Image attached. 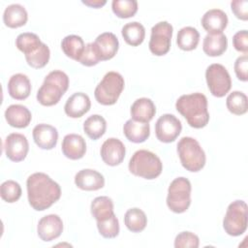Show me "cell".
<instances>
[{
  "label": "cell",
  "instance_id": "9",
  "mask_svg": "<svg viewBox=\"0 0 248 248\" xmlns=\"http://www.w3.org/2000/svg\"><path fill=\"white\" fill-rule=\"evenodd\" d=\"M248 223L247 204L244 201L236 200L231 202L223 219L225 232L232 236H238L245 232Z\"/></svg>",
  "mask_w": 248,
  "mask_h": 248
},
{
  "label": "cell",
  "instance_id": "29",
  "mask_svg": "<svg viewBox=\"0 0 248 248\" xmlns=\"http://www.w3.org/2000/svg\"><path fill=\"white\" fill-rule=\"evenodd\" d=\"M121 34L124 38V41L128 45L137 46L143 42L145 37V29L141 23L138 21H132L126 23L122 27Z\"/></svg>",
  "mask_w": 248,
  "mask_h": 248
},
{
  "label": "cell",
  "instance_id": "18",
  "mask_svg": "<svg viewBox=\"0 0 248 248\" xmlns=\"http://www.w3.org/2000/svg\"><path fill=\"white\" fill-rule=\"evenodd\" d=\"M76 185L84 191H96L105 186L102 173L92 169H83L75 175Z\"/></svg>",
  "mask_w": 248,
  "mask_h": 248
},
{
  "label": "cell",
  "instance_id": "22",
  "mask_svg": "<svg viewBox=\"0 0 248 248\" xmlns=\"http://www.w3.org/2000/svg\"><path fill=\"white\" fill-rule=\"evenodd\" d=\"M93 43L98 50L101 61L109 60L114 57L119 47L118 39L111 32H104L100 34Z\"/></svg>",
  "mask_w": 248,
  "mask_h": 248
},
{
  "label": "cell",
  "instance_id": "30",
  "mask_svg": "<svg viewBox=\"0 0 248 248\" xmlns=\"http://www.w3.org/2000/svg\"><path fill=\"white\" fill-rule=\"evenodd\" d=\"M200 42V33L199 31L192 26L182 27L176 37V44L178 47L182 50H193L198 46Z\"/></svg>",
  "mask_w": 248,
  "mask_h": 248
},
{
  "label": "cell",
  "instance_id": "31",
  "mask_svg": "<svg viewBox=\"0 0 248 248\" xmlns=\"http://www.w3.org/2000/svg\"><path fill=\"white\" fill-rule=\"evenodd\" d=\"M61 48L68 57L78 61L84 51L85 45L81 37L78 35H68L62 40Z\"/></svg>",
  "mask_w": 248,
  "mask_h": 248
},
{
  "label": "cell",
  "instance_id": "27",
  "mask_svg": "<svg viewBox=\"0 0 248 248\" xmlns=\"http://www.w3.org/2000/svg\"><path fill=\"white\" fill-rule=\"evenodd\" d=\"M28 14L20 4H11L6 7L3 14V21L10 28H17L26 24Z\"/></svg>",
  "mask_w": 248,
  "mask_h": 248
},
{
  "label": "cell",
  "instance_id": "39",
  "mask_svg": "<svg viewBox=\"0 0 248 248\" xmlns=\"http://www.w3.org/2000/svg\"><path fill=\"white\" fill-rule=\"evenodd\" d=\"M234 72L237 78L241 81H247L248 79V56L247 54L241 55L236 58L234 62Z\"/></svg>",
  "mask_w": 248,
  "mask_h": 248
},
{
  "label": "cell",
  "instance_id": "16",
  "mask_svg": "<svg viewBox=\"0 0 248 248\" xmlns=\"http://www.w3.org/2000/svg\"><path fill=\"white\" fill-rule=\"evenodd\" d=\"M45 45L37 34L31 32L21 33L16 39V46L24 53L26 60L37 56L44 49Z\"/></svg>",
  "mask_w": 248,
  "mask_h": 248
},
{
  "label": "cell",
  "instance_id": "28",
  "mask_svg": "<svg viewBox=\"0 0 248 248\" xmlns=\"http://www.w3.org/2000/svg\"><path fill=\"white\" fill-rule=\"evenodd\" d=\"M228 46V39L225 34H207L202 42V49L208 56L222 55Z\"/></svg>",
  "mask_w": 248,
  "mask_h": 248
},
{
  "label": "cell",
  "instance_id": "35",
  "mask_svg": "<svg viewBox=\"0 0 248 248\" xmlns=\"http://www.w3.org/2000/svg\"><path fill=\"white\" fill-rule=\"evenodd\" d=\"M111 9L116 16L128 18L134 16L138 12V2L136 0H113Z\"/></svg>",
  "mask_w": 248,
  "mask_h": 248
},
{
  "label": "cell",
  "instance_id": "23",
  "mask_svg": "<svg viewBox=\"0 0 248 248\" xmlns=\"http://www.w3.org/2000/svg\"><path fill=\"white\" fill-rule=\"evenodd\" d=\"M8 93L16 100H25L31 93V82L24 74H15L8 81Z\"/></svg>",
  "mask_w": 248,
  "mask_h": 248
},
{
  "label": "cell",
  "instance_id": "20",
  "mask_svg": "<svg viewBox=\"0 0 248 248\" xmlns=\"http://www.w3.org/2000/svg\"><path fill=\"white\" fill-rule=\"evenodd\" d=\"M61 149L65 157L71 160L81 159L86 152V142L78 134H68L62 140Z\"/></svg>",
  "mask_w": 248,
  "mask_h": 248
},
{
  "label": "cell",
  "instance_id": "11",
  "mask_svg": "<svg viewBox=\"0 0 248 248\" xmlns=\"http://www.w3.org/2000/svg\"><path fill=\"white\" fill-rule=\"evenodd\" d=\"M172 31V25L168 21H160L151 28V36L148 44L151 53L162 56L169 52Z\"/></svg>",
  "mask_w": 248,
  "mask_h": 248
},
{
  "label": "cell",
  "instance_id": "21",
  "mask_svg": "<svg viewBox=\"0 0 248 248\" xmlns=\"http://www.w3.org/2000/svg\"><path fill=\"white\" fill-rule=\"evenodd\" d=\"M91 108L90 98L83 92H76L70 96L64 106L65 113L72 118L84 115Z\"/></svg>",
  "mask_w": 248,
  "mask_h": 248
},
{
  "label": "cell",
  "instance_id": "24",
  "mask_svg": "<svg viewBox=\"0 0 248 248\" xmlns=\"http://www.w3.org/2000/svg\"><path fill=\"white\" fill-rule=\"evenodd\" d=\"M5 119L12 127L25 128L30 124L32 115L25 106L15 104L6 108Z\"/></svg>",
  "mask_w": 248,
  "mask_h": 248
},
{
  "label": "cell",
  "instance_id": "15",
  "mask_svg": "<svg viewBox=\"0 0 248 248\" xmlns=\"http://www.w3.org/2000/svg\"><path fill=\"white\" fill-rule=\"evenodd\" d=\"M126 153L125 145L116 138H109L106 140L100 149V154L104 163L114 167L121 164Z\"/></svg>",
  "mask_w": 248,
  "mask_h": 248
},
{
  "label": "cell",
  "instance_id": "1",
  "mask_svg": "<svg viewBox=\"0 0 248 248\" xmlns=\"http://www.w3.org/2000/svg\"><path fill=\"white\" fill-rule=\"evenodd\" d=\"M27 197L31 207L37 211L49 208L61 197V188L46 173L35 172L26 180Z\"/></svg>",
  "mask_w": 248,
  "mask_h": 248
},
{
  "label": "cell",
  "instance_id": "8",
  "mask_svg": "<svg viewBox=\"0 0 248 248\" xmlns=\"http://www.w3.org/2000/svg\"><path fill=\"white\" fill-rule=\"evenodd\" d=\"M191 182L186 177L174 178L168 189L167 205L174 213L185 212L191 204Z\"/></svg>",
  "mask_w": 248,
  "mask_h": 248
},
{
  "label": "cell",
  "instance_id": "6",
  "mask_svg": "<svg viewBox=\"0 0 248 248\" xmlns=\"http://www.w3.org/2000/svg\"><path fill=\"white\" fill-rule=\"evenodd\" d=\"M177 153L181 165L189 171H200L205 165V153L194 138H181L177 143Z\"/></svg>",
  "mask_w": 248,
  "mask_h": 248
},
{
  "label": "cell",
  "instance_id": "17",
  "mask_svg": "<svg viewBox=\"0 0 248 248\" xmlns=\"http://www.w3.org/2000/svg\"><path fill=\"white\" fill-rule=\"evenodd\" d=\"M33 140L35 143L42 149L50 150L54 148L58 140L57 129L51 125L41 123L33 129Z\"/></svg>",
  "mask_w": 248,
  "mask_h": 248
},
{
  "label": "cell",
  "instance_id": "3",
  "mask_svg": "<svg viewBox=\"0 0 248 248\" xmlns=\"http://www.w3.org/2000/svg\"><path fill=\"white\" fill-rule=\"evenodd\" d=\"M99 233L105 238H114L119 233V222L113 211V202L107 196L97 197L90 205Z\"/></svg>",
  "mask_w": 248,
  "mask_h": 248
},
{
  "label": "cell",
  "instance_id": "13",
  "mask_svg": "<svg viewBox=\"0 0 248 248\" xmlns=\"http://www.w3.org/2000/svg\"><path fill=\"white\" fill-rule=\"evenodd\" d=\"M29 150L26 137L19 133H12L7 136L4 142V151L8 159L13 162H20L25 159Z\"/></svg>",
  "mask_w": 248,
  "mask_h": 248
},
{
  "label": "cell",
  "instance_id": "4",
  "mask_svg": "<svg viewBox=\"0 0 248 248\" xmlns=\"http://www.w3.org/2000/svg\"><path fill=\"white\" fill-rule=\"evenodd\" d=\"M69 87V77L60 70L51 71L46 75L37 92V101L46 107L56 105Z\"/></svg>",
  "mask_w": 248,
  "mask_h": 248
},
{
  "label": "cell",
  "instance_id": "10",
  "mask_svg": "<svg viewBox=\"0 0 248 248\" xmlns=\"http://www.w3.org/2000/svg\"><path fill=\"white\" fill-rule=\"evenodd\" d=\"M205 79L210 93L217 97H224L232 87V78L228 70L219 63L209 65L205 71Z\"/></svg>",
  "mask_w": 248,
  "mask_h": 248
},
{
  "label": "cell",
  "instance_id": "32",
  "mask_svg": "<svg viewBox=\"0 0 248 248\" xmlns=\"http://www.w3.org/2000/svg\"><path fill=\"white\" fill-rule=\"evenodd\" d=\"M124 223L127 229L132 232H140L147 225V217L141 209L133 207L126 211Z\"/></svg>",
  "mask_w": 248,
  "mask_h": 248
},
{
  "label": "cell",
  "instance_id": "41",
  "mask_svg": "<svg viewBox=\"0 0 248 248\" xmlns=\"http://www.w3.org/2000/svg\"><path fill=\"white\" fill-rule=\"evenodd\" d=\"M232 11L234 16L241 19H248V1L247 0H233L231 2Z\"/></svg>",
  "mask_w": 248,
  "mask_h": 248
},
{
  "label": "cell",
  "instance_id": "42",
  "mask_svg": "<svg viewBox=\"0 0 248 248\" xmlns=\"http://www.w3.org/2000/svg\"><path fill=\"white\" fill-rule=\"evenodd\" d=\"M81 2L86 6H89L91 8H96V9L103 7L107 3L106 0H82Z\"/></svg>",
  "mask_w": 248,
  "mask_h": 248
},
{
  "label": "cell",
  "instance_id": "40",
  "mask_svg": "<svg viewBox=\"0 0 248 248\" xmlns=\"http://www.w3.org/2000/svg\"><path fill=\"white\" fill-rule=\"evenodd\" d=\"M233 47L244 54L248 53V33L247 30L237 31L232 37Z\"/></svg>",
  "mask_w": 248,
  "mask_h": 248
},
{
  "label": "cell",
  "instance_id": "38",
  "mask_svg": "<svg viewBox=\"0 0 248 248\" xmlns=\"http://www.w3.org/2000/svg\"><path fill=\"white\" fill-rule=\"evenodd\" d=\"M100 61H101V58L94 43H88L85 46L84 51L78 62H79L84 66L91 67V66L97 65Z\"/></svg>",
  "mask_w": 248,
  "mask_h": 248
},
{
  "label": "cell",
  "instance_id": "34",
  "mask_svg": "<svg viewBox=\"0 0 248 248\" xmlns=\"http://www.w3.org/2000/svg\"><path fill=\"white\" fill-rule=\"evenodd\" d=\"M226 106L230 112L235 115H242L247 112V96L241 91H232L226 100Z\"/></svg>",
  "mask_w": 248,
  "mask_h": 248
},
{
  "label": "cell",
  "instance_id": "14",
  "mask_svg": "<svg viewBox=\"0 0 248 248\" xmlns=\"http://www.w3.org/2000/svg\"><path fill=\"white\" fill-rule=\"evenodd\" d=\"M63 232L62 219L57 214H48L42 217L37 226L39 237L46 242L56 239Z\"/></svg>",
  "mask_w": 248,
  "mask_h": 248
},
{
  "label": "cell",
  "instance_id": "36",
  "mask_svg": "<svg viewBox=\"0 0 248 248\" xmlns=\"http://www.w3.org/2000/svg\"><path fill=\"white\" fill-rule=\"evenodd\" d=\"M21 187L18 182L15 180H6L1 184L0 195L3 201L9 203L16 202L21 197Z\"/></svg>",
  "mask_w": 248,
  "mask_h": 248
},
{
  "label": "cell",
  "instance_id": "19",
  "mask_svg": "<svg viewBox=\"0 0 248 248\" xmlns=\"http://www.w3.org/2000/svg\"><path fill=\"white\" fill-rule=\"evenodd\" d=\"M202 25L208 34H220L228 25V16L220 9H210L202 17Z\"/></svg>",
  "mask_w": 248,
  "mask_h": 248
},
{
  "label": "cell",
  "instance_id": "12",
  "mask_svg": "<svg viewBox=\"0 0 248 248\" xmlns=\"http://www.w3.org/2000/svg\"><path fill=\"white\" fill-rule=\"evenodd\" d=\"M182 124L180 120L170 113L161 115L155 124L156 138L165 143L172 142L180 135Z\"/></svg>",
  "mask_w": 248,
  "mask_h": 248
},
{
  "label": "cell",
  "instance_id": "5",
  "mask_svg": "<svg viewBox=\"0 0 248 248\" xmlns=\"http://www.w3.org/2000/svg\"><path fill=\"white\" fill-rule=\"evenodd\" d=\"M129 170L132 174L145 179H155L163 170L160 158L153 152L145 149L136 151L129 161Z\"/></svg>",
  "mask_w": 248,
  "mask_h": 248
},
{
  "label": "cell",
  "instance_id": "2",
  "mask_svg": "<svg viewBox=\"0 0 248 248\" xmlns=\"http://www.w3.org/2000/svg\"><path fill=\"white\" fill-rule=\"evenodd\" d=\"M175 108L193 128H203L209 121L207 99L202 93L181 95L175 103Z\"/></svg>",
  "mask_w": 248,
  "mask_h": 248
},
{
  "label": "cell",
  "instance_id": "33",
  "mask_svg": "<svg viewBox=\"0 0 248 248\" xmlns=\"http://www.w3.org/2000/svg\"><path fill=\"white\" fill-rule=\"evenodd\" d=\"M107 130V121L106 119L99 115L93 114L85 119L83 123V131L93 140L100 139Z\"/></svg>",
  "mask_w": 248,
  "mask_h": 248
},
{
  "label": "cell",
  "instance_id": "25",
  "mask_svg": "<svg viewBox=\"0 0 248 248\" xmlns=\"http://www.w3.org/2000/svg\"><path fill=\"white\" fill-rule=\"evenodd\" d=\"M156 108L154 103L145 97L137 99L131 106V116L132 119L148 123L155 115Z\"/></svg>",
  "mask_w": 248,
  "mask_h": 248
},
{
  "label": "cell",
  "instance_id": "37",
  "mask_svg": "<svg viewBox=\"0 0 248 248\" xmlns=\"http://www.w3.org/2000/svg\"><path fill=\"white\" fill-rule=\"evenodd\" d=\"M199 245V236L191 232H181L175 236L174 239L175 248H198Z\"/></svg>",
  "mask_w": 248,
  "mask_h": 248
},
{
  "label": "cell",
  "instance_id": "26",
  "mask_svg": "<svg viewBox=\"0 0 248 248\" xmlns=\"http://www.w3.org/2000/svg\"><path fill=\"white\" fill-rule=\"evenodd\" d=\"M123 133L128 140L135 143H140L149 138L150 126L148 123L139 122L131 118L125 122Z\"/></svg>",
  "mask_w": 248,
  "mask_h": 248
},
{
  "label": "cell",
  "instance_id": "7",
  "mask_svg": "<svg viewBox=\"0 0 248 248\" xmlns=\"http://www.w3.org/2000/svg\"><path fill=\"white\" fill-rule=\"evenodd\" d=\"M124 78L117 72H108L95 88L96 101L104 106H111L116 103L124 89Z\"/></svg>",
  "mask_w": 248,
  "mask_h": 248
}]
</instances>
